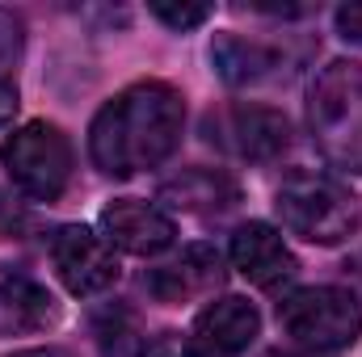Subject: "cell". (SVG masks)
<instances>
[{
    "mask_svg": "<svg viewBox=\"0 0 362 357\" xmlns=\"http://www.w3.org/2000/svg\"><path fill=\"white\" fill-rule=\"evenodd\" d=\"M185 97L165 80H139L114 92L89 126V156L105 177L160 169L181 143Z\"/></svg>",
    "mask_w": 362,
    "mask_h": 357,
    "instance_id": "6da1fadb",
    "label": "cell"
},
{
    "mask_svg": "<svg viewBox=\"0 0 362 357\" xmlns=\"http://www.w3.org/2000/svg\"><path fill=\"white\" fill-rule=\"evenodd\" d=\"M308 131L316 152L346 173H362V63L333 59L308 89Z\"/></svg>",
    "mask_w": 362,
    "mask_h": 357,
    "instance_id": "7a4b0ae2",
    "label": "cell"
},
{
    "mask_svg": "<svg viewBox=\"0 0 362 357\" xmlns=\"http://www.w3.org/2000/svg\"><path fill=\"white\" fill-rule=\"evenodd\" d=\"M274 210H278V219L291 236H299L308 244H320V248H333V244L350 240L362 223L358 198L337 177L308 173V169L282 177V185L274 189Z\"/></svg>",
    "mask_w": 362,
    "mask_h": 357,
    "instance_id": "3957f363",
    "label": "cell"
},
{
    "mask_svg": "<svg viewBox=\"0 0 362 357\" xmlns=\"http://www.w3.org/2000/svg\"><path fill=\"white\" fill-rule=\"evenodd\" d=\"M282 332L308 353H337L362 337V298L346 286H303L278 303Z\"/></svg>",
    "mask_w": 362,
    "mask_h": 357,
    "instance_id": "277c9868",
    "label": "cell"
},
{
    "mask_svg": "<svg viewBox=\"0 0 362 357\" xmlns=\"http://www.w3.org/2000/svg\"><path fill=\"white\" fill-rule=\"evenodd\" d=\"M0 160H4L8 181L34 202L64 198V189L72 181V143H68V135L55 122H42V118L21 122L4 139Z\"/></svg>",
    "mask_w": 362,
    "mask_h": 357,
    "instance_id": "5b68a950",
    "label": "cell"
},
{
    "mask_svg": "<svg viewBox=\"0 0 362 357\" xmlns=\"http://www.w3.org/2000/svg\"><path fill=\"white\" fill-rule=\"evenodd\" d=\"M206 139L219 143L223 152L249 160V164H270L291 147V122L270 105H228L206 118Z\"/></svg>",
    "mask_w": 362,
    "mask_h": 357,
    "instance_id": "8992f818",
    "label": "cell"
},
{
    "mask_svg": "<svg viewBox=\"0 0 362 357\" xmlns=\"http://www.w3.org/2000/svg\"><path fill=\"white\" fill-rule=\"evenodd\" d=\"M51 261H55L59 282L76 298H93V294H101L118 282V248L85 223H68V227L55 231Z\"/></svg>",
    "mask_w": 362,
    "mask_h": 357,
    "instance_id": "52a82bcc",
    "label": "cell"
},
{
    "mask_svg": "<svg viewBox=\"0 0 362 357\" xmlns=\"http://www.w3.org/2000/svg\"><path fill=\"white\" fill-rule=\"evenodd\" d=\"M97 231L118 253H131V257H160L177 240V223L156 202H144V198H114V202H105V210L97 219Z\"/></svg>",
    "mask_w": 362,
    "mask_h": 357,
    "instance_id": "ba28073f",
    "label": "cell"
},
{
    "mask_svg": "<svg viewBox=\"0 0 362 357\" xmlns=\"http://www.w3.org/2000/svg\"><path fill=\"white\" fill-rule=\"evenodd\" d=\"M232 269H240V277L257 290H278L299 273V257L291 253V244L282 240V231L270 223H245L232 236Z\"/></svg>",
    "mask_w": 362,
    "mask_h": 357,
    "instance_id": "9c48e42d",
    "label": "cell"
},
{
    "mask_svg": "<svg viewBox=\"0 0 362 357\" xmlns=\"http://www.w3.org/2000/svg\"><path fill=\"white\" fill-rule=\"evenodd\" d=\"M223 277H228V265H223V253L215 244H189L169 265L152 269L144 277V286L156 303L177 307V303H189V298H202V294L219 290Z\"/></svg>",
    "mask_w": 362,
    "mask_h": 357,
    "instance_id": "30bf717a",
    "label": "cell"
},
{
    "mask_svg": "<svg viewBox=\"0 0 362 357\" xmlns=\"http://www.w3.org/2000/svg\"><path fill=\"white\" fill-rule=\"evenodd\" d=\"M211 63L223 85L232 89H257L291 72V55L274 42L245 38V34H219L211 42Z\"/></svg>",
    "mask_w": 362,
    "mask_h": 357,
    "instance_id": "8fae6325",
    "label": "cell"
},
{
    "mask_svg": "<svg viewBox=\"0 0 362 357\" xmlns=\"http://www.w3.org/2000/svg\"><path fill=\"white\" fill-rule=\"evenodd\" d=\"M262 332V315L249 298L223 294L194 315V341L211 357H240Z\"/></svg>",
    "mask_w": 362,
    "mask_h": 357,
    "instance_id": "7c38bea8",
    "label": "cell"
},
{
    "mask_svg": "<svg viewBox=\"0 0 362 357\" xmlns=\"http://www.w3.org/2000/svg\"><path fill=\"white\" fill-rule=\"evenodd\" d=\"M59 324L55 294L34 277H0V341L34 337Z\"/></svg>",
    "mask_w": 362,
    "mask_h": 357,
    "instance_id": "4fadbf2b",
    "label": "cell"
},
{
    "mask_svg": "<svg viewBox=\"0 0 362 357\" xmlns=\"http://www.w3.org/2000/svg\"><path fill=\"white\" fill-rule=\"evenodd\" d=\"M156 198L185 214H223L240 202V185L223 169H181L177 177L160 181Z\"/></svg>",
    "mask_w": 362,
    "mask_h": 357,
    "instance_id": "5bb4252c",
    "label": "cell"
},
{
    "mask_svg": "<svg viewBox=\"0 0 362 357\" xmlns=\"http://www.w3.org/2000/svg\"><path fill=\"white\" fill-rule=\"evenodd\" d=\"M21 55H25V21L13 8H0V126L13 122L21 105Z\"/></svg>",
    "mask_w": 362,
    "mask_h": 357,
    "instance_id": "9a60e30c",
    "label": "cell"
},
{
    "mask_svg": "<svg viewBox=\"0 0 362 357\" xmlns=\"http://www.w3.org/2000/svg\"><path fill=\"white\" fill-rule=\"evenodd\" d=\"M93 341H97L101 357H135L148 345V337L139 328V315L122 303H105V307L93 311Z\"/></svg>",
    "mask_w": 362,
    "mask_h": 357,
    "instance_id": "2e32d148",
    "label": "cell"
},
{
    "mask_svg": "<svg viewBox=\"0 0 362 357\" xmlns=\"http://www.w3.org/2000/svg\"><path fill=\"white\" fill-rule=\"evenodd\" d=\"M148 13L160 21V25H169L173 34H189V30H198V25H206L211 21V4H185V0H152L148 4Z\"/></svg>",
    "mask_w": 362,
    "mask_h": 357,
    "instance_id": "e0dca14e",
    "label": "cell"
},
{
    "mask_svg": "<svg viewBox=\"0 0 362 357\" xmlns=\"http://www.w3.org/2000/svg\"><path fill=\"white\" fill-rule=\"evenodd\" d=\"M139 357H211L194 337H181V332H160V337H152L148 345H144V353Z\"/></svg>",
    "mask_w": 362,
    "mask_h": 357,
    "instance_id": "ac0fdd59",
    "label": "cell"
},
{
    "mask_svg": "<svg viewBox=\"0 0 362 357\" xmlns=\"http://www.w3.org/2000/svg\"><path fill=\"white\" fill-rule=\"evenodd\" d=\"M333 21H337V34H341L346 42L362 47V0H350V4H341Z\"/></svg>",
    "mask_w": 362,
    "mask_h": 357,
    "instance_id": "d6986e66",
    "label": "cell"
},
{
    "mask_svg": "<svg viewBox=\"0 0 362 357\" xmlns=\"http://www.w3.org/2000/svg\"><path fill=\"white\" fill-rule=\"evenodd\" d=\"M240 8H249V13H262V17H308V13H312L308 4H262V0H253V4H240Z\"/></svg>",
    "mask_w": 362,
    "mask_h": 357,
    "instance_id": "ffe728a7",
    "label": "cell"
},
{
    "mask_svg": "<svg viewBox=\"0 0 362 357\" xmlns=\"http://www.w3.org/2000/svg\"><path fill=\"white\" fill-rule=\"evenodd\" d=\"M8 357H76L72 349H59V345H38V349H17Z\"/></svg>",
    "mask_w": 362,
    "mask_h": 357,
    "instance_id": "44dd1931",
    "label": "cell"
},
{
    "mask_svg": "<svg viewBox=\"0 0 362 357\" xmlns=\"http://www.w3.org/2000/svg\"><path fill=\"white\" fill-rule=\"evenodd\" d=\"M266 357H299V353H282V349H270Z\"/></svg>",
    "mask_w": 362,
    "mask_h": 357,
    "instance_id": "7402d4cb",
    "label": "cell"
}]
</instances>
